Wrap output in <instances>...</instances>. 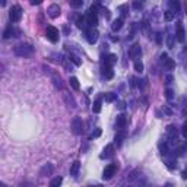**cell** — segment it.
<instances>
[{"mask_svg": "<svg viewBox=\"0 0 187 187\" xmlns=\"http://www.w3.org/2000/svg\"><path fill=\"white\" fill-rule=\"evenodd\" d=\"M158 148H159V152H161V155H162V157H164V155H167V154H168V145H167V143H159V145H158Z\"/></svg>", "mask_w": 187, "mask_h": 187, "instance_id": "cell-26", "label": "cell"}, {"mask_svg": "<svg viewBox=\"0 0 187 187\" xmlns=\"http://www.w3.org/2000/svg\"><path fill=\"white\" fill-rule=\"evenodd\" d=\"M116 61H117V56H116V54H108V57H107V60H105V64L113 66Z\"/></svg>", "mask_w": 187, "mask_h": 187, "instance_id": "cell-25", "label": "cell"}, {"mask_svg": "<svg viewBox=\"0 0 187 187\" xmlns=\"http://www.w3.org/2000/svg\"><path fill=\"white\" fill-rule=\"evenodd\" d=\"M86 21H88V25L89 26H97V23H98V18H97V13L95 12H92V10H89L88 12V15H86Z\"/></svg>", "mask_w": 187, "mask_h": 187, "instance_id": "cell-10", "label": "cell"}, {"mask_svg": "<svg viewBox=\"0 0 187 187\" xmlns=\"http://www.w3.org/2000/svg\"><path fill=\"white\" fill-rule=\"evenodd\" d=\"M6 5V0H2V6H5Z\"/></svg>", "mask_w": 187, "mask_h": 187, "instance_id": "cell-47", "label": "cell"}, {"mask_svg": "<svg viewBox=\"0 0 187 187\" xmlns=\"http://www.w3.org/2000/svg\"><path fill=\"white\" fill-rule=\"evenodd\" d=\"M140 54H142V50H140L139 44H133L129 48V57L130 59H137V57H140Z\"/></svg>", "mask_w": 187, "mask_h": 187, "instance_id": "cell-7", "label": "cell"}, {"mask_svg": "<svg viewBox=\"0 0 187 187\" xmlns=\"http://www.w3.org/2000/svg\"><path fill=\"white\" fill-rule=\"evenodd\" d=\"M113 149H114V148H113L111 143L107 145V146L104 148V152L101 154V158H102V159H104V158H111L113 157Z\"/></svg>", "mask_w": 187, "mask_h": 187, "instance_id": "cell-16", "label": "cell"}, {"mask_svg": "<svg viewBox=\"0 0 187 187\" xmlns=\"http://www.w3.org/2000/svg\"><path fill=\"white\" fill-rule=\"evenodd\" d=\"M15 53L18 56H21V57H28V56H31L34 53V47L31 44H26V43L25 44H19L15 48Z\"/></svg>", "mask_w": 187, "mask_h": 187, "instance_id": "cell-1", "label": "cell"}, {"mask_svg": "<svg viewBox=\"0 0 187 187\" xmlns=\"http://www.w3.org/2000/svg\"><path fill=\"white\" fill-rule=\"evenodd\" d=\"M18 35H19V29H16V28H13V26H9L8 29L3 32V37L6 38V40L10 38V37H18Z\"/></svg>", "mask_w": 187, "mask_h": 187, "instance_id": "cell-12", "label": "cell"}, {"mask_svg": "<svg viewBox=\"0 0 187 187\" xmlns=\"http://www.w3.org/2000/svg\"><path fill=\"white\" fill-rule=\"evenodd\" d=\"M167 167H168V170H174L175 167H177V162H175V159L172 158V159H170L168 162H167Z\"/></svg>", "mask_w": 187, "mask_h": 187, "instance_id": "cell-36", "label": "cell"}, {"mask_svg": "<svg viewBox=\"0 0 187 187\" xmlns=\"http://www.w3.org/2000/svg\"><path fill=\"white\" fill-rule=\"evenodd\" d=\"M121 26H123V18H119V19H116V21L113 22L111 29L114 31V32H117V31L121 29Z\"/></svg>", "mask_w": 187, "mask_h": 187, "instance_id": "cell-19", "label": "cell"}, {"mask_svg": "<svg viewBox=\"0 0 187 187\" xmlns=\"http://www.w3.org/2000/svg\"><path fill=\"white\" fill-rule=\"evenodd\" d=\"M164 113H165V114H168V116H171V114H172V111L170 110V108H167V107H164Z\"/></svg>", "mask_w": 187, "mask_h": 187, "instance_id": "cell-41", "label": "cell"}, {"mask_svg": "<svg viewBox=\"0 0 187 187\" xmlns=\"http://www.w3.org/2000/svg\"><path fill=\"white\" fill-rule=\"evenodd\" d=\"M53 170H54V167H53L51 164H45L41 170H40V175L41 177H45V175H51Z\"/></svg>", "mask_w": 187, "mask_h": 187, "instance_id": "cell-13", "label": "cell"}, {"mask_svg": "<svg viewBox=\"0 0 187 187\" xmlns=\"http://www.w3.org/2000/svg\"><path fill=\"white\" fill-rule=\"evenodd\" d=\"M72 130L75 135H82L83 133V123L81 117H75L72 120Z\"/></svg>", "mask_w": 187, "mask_h": 187, "instance_id": "cell-5", "label": "cell"}, {"mask_svg": "<svg viewBox=\"0 0 187 187\" xmlns=\"http://www.w3.org/2000/svg\"><path fill=\"white\" fill-rule=\"evenodd\" d=\"M181 177H183L184 180H187V170H184V171L181 172Z\"/></svg>", "mask_w": 187, "mask_h": 187, "instance_id": "cell-45", "label": "cell"}, {"mask_svg": "<svg viewBox=\"0 0 187 187\" xmlns=\"http://www.w3.org/2000/svg\"><path fill=\"white\" fill-rule=\"evenodd\" d=\"M98 136H101V129H97L95 132H92L91 137H98Z\"/></svg>", "mask_w": 187, "mask_h": 187, "instance_id": "cell-40", "label": "cell"}, {"mask_svg": "<svg viewBox=\"0 0 187 187\" xmlns=\"http://www.w3.org/2000/svg\"><path fill=\"white\" fill-rule=\"evenodd\" d=\"M174 41H175V35H168L167 37V45H168V48H174Z\"/></svg>", "mask_w": 187, "mask_h": 187, "instance_id": "cell-29", "label": "cell"}, {"mask_svg": "<svg viewBox=\"0 0 187 187\" xmlns=\"http://www.w3.org/2000/svg\"><path fill=\"white\" fill-rule=\"evenodd\" d=\"M53 82L56 85V88H59V89L63 88V83H61V78L60 76H53Z\"/></svg>", "mask_w": 187, "mask_h": 187, "instance_id": "cell-27", "label": "cell"}, {"mask_svg": "<svg viewBox=\"0 0 187 187\" xmlns=\"http://www.w3.org/2000/svg\"><path fill=\"white\" fill-rule=\"evenodd\" d=\"M102 76H104L105 79H111L113 76H114V72H113L111 66H108V64H105V66H102Z\"/></svg>", "mask_w": 187, "mask_h": 187, "instance_id": "cell-14", "label": "cell"}, {"mask_svg": "<svg viewBox=\"0 0 187 187\" xmlns=\"http://www.w3.org/2000/svg\"><path fill=\"white\" fill-rule=\"evenodd\" d=\"M61 181H63V178H61V177H56V178L51 180L50 186H51V187H57V186H60V184H61Z\"/></svg>", "mask_w": 187, "mask_h": 187, "instance_id": "cell-33", "label": "cell"}, {"mask_svg": "<svg viewBox=\"0 0 187 187\" xmlns=\"http://www.w3.org/2000/svg\"><path fill=\"white\" fill-rule=\"evenodd\" d=\"M79 170H81V162H79V161H75V162L72 164V167H70V175H72V177H76L78 172H79Z\"/></svg>", "mask_w": 187, "mask_h": 187, "instance_id": "cell-17", "label": "cell"}, {"mask_svg": "<svg viewBox=\"0 0 187 187\" xmlns=\"http://www.w3.org/2000/svg\"><path fill=\"white\" fill-rule=\"evenodd\" d=\"M177 41L180 43H184V40H186V32H184V28H183V25L181 23H177Z\"/></svg>", "mask_w": 187, "mask_h": 187, "instance_id": "cell-11", "label": "cell"}, {"mask_svg": "<svg viewBox=\"0 0 187 187\" xmlns=\"http://www.w3.org/2000/svg\"><path fill=\"white\" fill-rule=\"evenodd\" d=\"M63 97H64V99L68 101L69 107H72V108H75V107H76L75 99H73V98H72V97H69V94H68V92H64V94H63Z\"/></svg>", "mask_w": 187, "mask_h": 187, "instance_id": "cell-24", "label": "cell"}, {"mask_svg": "<svg viewBox=\"0 0 187 187\" xmlns=\"http://www.w3.org/2000/svg\"><path fill=\"white\" fill-rule=\"evenodd\" d=\"M164 19L167 21V22H171L172 19H174V12H172V10L165 12V13H164Z\"/></svg>", "mask_w": 187, "mask_h": 187, "instance_id": "cell-31", "label": "cell"}, {"mask_svg": "<svg viewBox=\"0 0 187 187\" xmlns=\"http://www.w3.org/2000/svg\"><path fill=\"white\" fill-rule=\"evenodd\" d=\"M45 35H47V38H48L51 43H57V41H59V37H60V32H59V29L54 28V26H47Z\"/></svg>", "mask_w": 187, "mask_h": 187, "instance_id": "cell-4", "label": "cell"}, {"mask_svg": "<svg viewBox=\"0 0 187 187\" xmlns=\"http://www.w3.org/2000/svg\"><path fill=\"white\" fill-rule=\"evenodd\" d=\"M167 133L170 136L171 142H175V140H177V129H175V126H168V127H167Z\"/></svg>", "mask_w": 187, "mask_h": 187, "instance_id": "cell-15", "label": "cell"}, {"mask_svg": "<svg viewBox=\"0 0 187 187\" xmlns=\"http://www.w3.org/2000/svg\"><path fill=\"white\" fill-rule=\"evenodd\" d=\"M165 97H167V99H172V97H174V92H172L171 88H168V89L165 91Z\"/></svg>", "mask_w": 187, "mask_h": 187, "instance_id": "cell-38", "label": "cell"}, {"mask_svg": "<svg viewBox=\"0 0 187 187\" xmlns=\"http://www.w3.org/2000/svg\"><path fill=\"white\" fill-rule=\"evenodd\" d=\"M135 70H136V72H139V73H142V72H143V64H142V61L136 60V61H135Z\"/></svg>", "mask_w": 187, "mask_h": 187, "instance_id": "cell-34", "label": "cell"}, {"mask_svg": "<svg viewBox=\"0 0 187 187\" xmlns=\"http://www.w3.org/2000/svg\"><path fill=\"white\" fill-rule=\"evenodd\" d=\"M69 3H70V6H72V8L78 9V8H82V5H83V0H70Z\"/></svg>", "mask_w": 187, "mask_h": 187, "instance_id": "cell-28", "label": "cell"}, {"mask_svg": "<svg viewBox=\"0 0 187 187\" xmlns=\"http://www.w3.org/2000/svg\"><path fill=\"white\" fill-rule=\"evenodd\" d=\"M31 5H40L41 3V0H29Z\"/></svg>", "mask_w": 187, "mask_h": 187, "instance_id": "cell-44", "label": "cell"}, {"mask_svg": "<svg viewBox=\"0 0 187 187\" xmlns=\"http://www.w3.org/2000/svg\"><path fill=\"white\" fill-rule=\"evenodd\" d=\"M170 5L172 8V12L174 13H178L180 12V2L178 0H170Z\"/></svg>", "mask_w": 187, "mask_h": 187, "instance_id": "cell-21", "label": "cell"}, {"mask_svg": "<svg viewBox=\"0 0 187 187\" xmlns=\"http://www.w3.org/2000/svg\"><path fill=\"white\" fill-rule=\"evenodd\" d=\"M123 139H124V132H120L119 135L116 136V143H117V146H120V145H121Z\"/></svg>", "mask_w": 187, "mask_h": 187, "instance_id": "cell-35", "label": "cell"}, {"mask_svg": "<svg viewBox=\"0 0 187 187\" xmlns=\"http://www.w3.org/2000/svg\"><path fill=\"white\" fill-rule=\"evenodd\" d=\"M162 64H164L165 70H174L175 69V61L172 59H167L165 61H162Z\"/></svg>", "mask_w": 187, "mask_h": 187, "instance_id": "cell-18", "label": "cell"}, {"mask_svg": "<svg viewBox=\"0 0 187 187\" xmlns=\"http://www.w3.org/2000/svg\"><path fill=\"white\" fill-rule=\"evenodd\" d=\"M145 3V0H133V8L135 9H140Z\"/></svg>", "mask_w": 187, "mask_h": 187, "instance_id": "cell-37", "label": "cell"}, {"mask_svg": "<svg viewBox=\"0 0 187 187\" xmlns=\"http://www.w3.org/2000/svg\"><path fill=\"white\" fill-rule=\"evenodd\" d=\"M98 35H99V34H98L97 29H94V28L89 29L86 32V40H88V43H89V44H95L98 41Z\"/></svg>", "mask_w": 187, "mask_h": 187, "instance_id": "cell-9", "label": "cell"}, {"mask_svg": "<svg viewBox=\"0 0 187 187\" xmlns=\"http://www.w3.org/2000/svg\"><path fill=\"white\" fill-rule=\"evenodd\" d=\"M157 43L158 44H161V34H159V32L157 34Z\"/></svg>", "mask_w": 187, "mask_h": 187, "instance_id": "cell-46", "label": "cell"}, {"mask_svg": "<svg viewBox=\"0 0 187 187\" xmlns=\"http://www.w3.org/2000/svg\"><path fill=\"white\" fill-rule=\"evenodd\" d=\"M119 108L120 110H124V108H126V104H124V102H119Z\"/></svg>", "mask_w": 187, "mask_h": 187, "instance_id": "cell-43", "label": "cell"}, {"mask_svg": "<svg viewBox=\"0 0 187 187\" xmlns=\"http://www.w3.org/2000/svg\"><path fill=\"white\" fill-rule=\"evenodd\" d=\"M47 13H48V16H50V18L56 19V18H59V16H60V13H61V9H60L59 5H51V6H48V9H47Z\"/></svg>", "mask_w": 187, "mask_h": 187, "instance_id": "cell-6", "label": "cell"}, {"mask_svg": "<svg viewBox=\"0 0 187 187\" xmlns=\"http://www.w3.org/2000/svg\"><path fill=\"white\" fill-rule=\"evenodd\" d=\"M104 99L107 101V102H113V101L117 99V95L113 94V92H107V94H104Z\"/></svg>", "mask_w": 187, "mask_h": 187, "instance_id": "cell-23", "label": "cell"}, {"mask_svg": "<svg viewBox=\"0 0 187 187\" xmlns=\"http://www.w3.org/2000/svg\"><path fill=\"white\" fill-rule=\"evenodd\" d=\"M181 135H183L187 139V121L184 123V124H183V129H181Z\"/></svg>", "mask_w": 187, "mask_h": 187, "instance_id": "cell-39", "label": "cell"}, {"mask_svg": "<svg viewBox=\"0 0 187 187\" xmlns=\"http://www.w3.org/2000/svg\"><path fill=\"white\" fill-rule=\"evenodd\" d=\"M92 111H94V113H99V111H101V98H97V99L94 101Z\"/></svg>", "mask_w": 187, "mask_h": 187, "instance_id": "cell-22", "label": "cell"}, {"mask_svg": "<svg viewBox=\"0 0 187 187\" xmlns=\"http://www.w3.org/2000/svg\"><path fill=\"white\" fill-rule=\"evenodd\" d=\"M165 81H167V83H171V82H172V76H171V75H168L167 78H165Z\"/></svg>", "mask_w": 187, "mask_h": 187, "instance_id": "cell-42", "label": "cell"}, {"mask_svg": "<svg viewBox=\"0 0 187 187\" xmlns=\"http://www.w3.org/2000/svg\"><path fill=\"white\" fill-rule=\"evenodd\" d=\"M69 83H70V86L73 88L75 91H78L79 88H81V85H79V81H78V78H75V76H72L70 79H69Z\"/></svg>", "mask_w": 187, "mask_h": 187, "instance_id": "cell-20", "label": "cell"}, {"mask_svg": "<svg viewBox=\"0 0 187 187\" xmlns=\"http://www.w3.org/2000/svg\"><path fill=\"white\" fill-rule=\"evenodd\" d=\"M78 26H79V28H81V29H82V28H85V26H86V23H88V21H86V18H78Z\"/></svg>", "mask_w": 187, "mask_h": 187, "instance_id": "cell-30", "label": "cell"}, {"mask_svg": "<svg viewBox=\"0 0 187 187\" xmlns=\"http://www.w3.org/2000/svg\"><path fill=\"white\" fill-rule=\"evenodd\" d=\"M69 60H72V61L75 63L76 66H81V64H82V61H81V59H79L78 56H75V54H70V56H69Z\"/></svg>", "mask_w": 187, "mask_h": 187, "instance_id": "cell-32", "label": "cell"}, {"mask_svg": "<svg viewBox=\"0 0 187 187\" xmlns=\"http://www.w3.org/2000/svg\"><path fill=\"white\" fill-rule=\"evenodd\" d=\"M117 168H119V165H117V164H108L104 168V171H102V178H104V180L113 178V175L116 174Z\"/></svg>", "mask_w": 187, "mask_h": 187, "instance_id": "cell-3", "label": "cell"}, {"mask_svg": "<svg viewBox=\"0 0 187 187\" xmlns=\"http://www.w3.org/2000/svg\"><path fill=\"white\" fill-rule=\"evenodd\" d=\"M21 18H22V9L16 5V6H13V8L10 9V12H9V19H10L12 22H19Z\"/></svg>", "mask_w": 187, "mask_h": 187, "instance_id": "cell-2", "label": "cell"}, {"mask_svg": "<svg viewBox=\"0 0 187 187\" xmlns=\"http://www.w3.org/2000/svg\"><path fill=\"white\" fill-rule=\"evenodd\" d=\"M126 124H127V117L124 114L117 116V119H116V127L119 129V130H123V129L126 127Z\"/></svg>", "mask_w": 187, "mask_h": 187, "instance_id": "cell-8", "label": "cell"}]
</instances>
